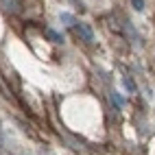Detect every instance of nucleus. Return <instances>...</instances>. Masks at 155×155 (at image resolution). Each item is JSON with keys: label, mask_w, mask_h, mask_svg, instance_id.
Listing matches in <instances>:
<instances>
[{"label": "nucleus", "mask_w": 155, "mask_h": 155, "mask_svg": "<svg viewBox=\"0 0 155 155\" xmlns=\"http://www.w3.org/2000/svg\"><path fill=\"white\" fill-rule=\"evenodd\" d=\"M61 20H64V22H74V20H72V15H68V13L61 15Z\"/></svg>", "instance_id": "2"}, {"label": "nucleus", "mask_w": 155, "mask_h": 155, "mask_svg": "<svg viewBox=\"0 0 155 155\" xmlns=\"http://www.w3.org/2000/svg\"><path fill=\"white\" fill-rule=\"evenodd\" d=\"M136 2V9H142V0H133Z\"/></svg>", "instance_id": "3"}, {"label": "nucleus", "mask_w": 155, "mask_h": 155, "mask_svg": "<svg viewBox=\"0 0 155 155\" xmlns=\"http://www.w3.org/2000/svg\"><path fill=\"white\" fill-rule=\"evenodd\" d=\"M79 33H81V35H83V37L87 39V42H90V39H92V33H90V31H87L85 26H79Z\"/></svg>", "instance_id": "1"}]
</instances>
